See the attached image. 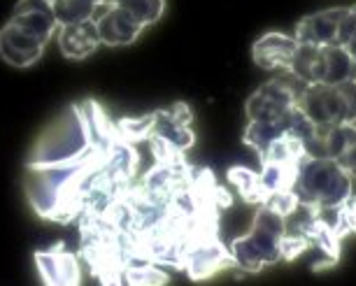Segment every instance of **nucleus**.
I'll return each mask as SVG.
<instances>
[{
  "label": "nucleus",
  "instance_id": "obj_1",
  "mask_svg": "<svg viewBox=\"0 0 356 286\" xmlns=\"http://www.w3.org/2000/svg\"><path fill=\"white\" fill-rule=\"evenodd\" d=\"M193 112L172 103L112 117L93 98L58 112L33 144L24 191L33 212L75 226L77 256L98 286L207 282L238 270L221 240L233 194L189 161Z\"/></svg>",
  "mask_w": 356,
  "mask_h": 286
},
{
  "label": "nucleus",
  "instance_id": "obj_2",
  "mask_svg": "<svg viewBox=\"0 0 356 286\" xmlns=\"http://www.w3.org/2000/svg\"><path fill=\"white\" fill-rule=\"evenodd\" d=\"M286 237V219L270 205H257L252 226L245 235L235 237L228 244L231 256L240 272L259 275L261 270L282 261Z\"/></svg>",
  "mask_w": 356,
  "mask_h": 286
},
{
  "label": "nucleus",
  "instance_id": "obj_3",
  "mask_svg": "<svg viewBox=\"0 0 356 286\" xmlns=\"http://www.w3.org/2000/svg\"><path fill=\"white\" fill-rule=\"evenodd\" d=\"M354 179L333 158L307 156L298 170L291 194L296 203L312 210H340L356 198Z\"/></svg>",
  "mask_w": 356,
  "mask_h": 286
},
{
  "label": "nucleus",
  "instance_id": "obj_4",
  "mask_svg": "<svg viewBox=\"0 0 356 286\" xmlns=\"http://www.w3.org/2000/svg\"><path fill=\"white\" fill-rule=\"evenodd\" d=\"M300 89H303V84H298L293 77L291 82L284 77H275L270 82L261 84L245 103L247 121H257V124L289 121L291 117L298 115Z\"/></svg>",
  "mask_w": 356,
  "mask_h": 286
},
{
  "label": "nucleus",
  "instance_id": "obj_5",
  "mask_svg": "<svg viewBox=\"0 0 356 286\" xmlns=\"http://www.w3.org/2000/svg\"><path fill=\"white\" fill-rule=\"evenodd\" d=\"M38 275L44 286H82L84 270L75 251L68 249V242L58 240L33 254Z\"/></svg>",
  "mask_w": 356,
  "mask_h": 286
},
{
  "label": "nucleus",
  "instance_id": "obj_6",
  "mask_svg": "<svg viewBox=\"0 0 356 286\" xmlns=\"http://www.w3.org/2000/svg\"><path fill=\"white\" fill-rule=\"evenodd\" d=\"M298 110L317 131H326L331 126L342 124V105L338 96V86L307 84L300 89Z\"/></svg>",
  "mask_w": 356,
  "mask_h": 286
},
{
  "label": "nucleus",
  "instance_id": "obj_7",
  "mask_svg": "<svg viewBox=\"0 0 356 286\" xmlns=\"http://www.w3.org/2000/svg\"><path fill=\"white\" fill-rule=\"evenodd\" d=\"M15 28L24 31L26 35L35 37L44 47L49 44L54 33H58V19L54 15L51 0H19L8 19Z\"/></svg>",
  "mask_w": 356,
  "mask_h": 286
},
{
  "label": "nucleus",
  "instance_id": "obj_8",
  "mask_svg": "<svg viewBox=\"0 0 356 286\" xmlns=\"http://www.w3.org/2000/svg\"><path fill=\"white\" fill-rule=\"evenodd\" d=\"M349 8H328L314 15H307L296 24L293 37L298 44H312V47H331L338 44V31L340 22L345 19Z\"/></svg>",
  "mask_w": 356,
  "mask_h": 286
},
{
  "label": "nucleus",
  "instance_id": "obj_9",
  "mask_svg": "<svg viewBox=\"0 0 356 286\" xmlns=\"http://www.w3.org/2000/svg\"><path fill=\"white\" fill-rule=\"evenodd\" d=\"M296 49H298V42H296L293 35H286L282 31H268L252 44V61L261 70L286 72Z\"/></svg>",
  "mask_w": 356,
  "mask_h": 286
},
{
  "label": "nucleus",
  "instance_id": "obj_10",
  "mask_svg": "<svg viewBox=\"0 0 356 286\" xmlns=\"http://www.w3.org/2000/svg\"><path fill=\"white\" fill-rule=\"evenodd\" d=\"M93 22H96L100 44H105V47H131L133 42H138V37L145 33L143 26H140L129 12L117 8V5L107 10H100V15H96Z\"/></svg>",
  "mask_w": 356,
  "mask_h": 286
},
{
  "label": "nucleus",
  "instance_id": "obj_11",
  "mask_svg": "<svg viewBox=\"0 0 356 286\" xmlns=\"http://www.w3.org/2000/svg\"><path fill=\"white\" fill-rule=\"evenodd\" d=\"M44 54V44L35 37L26 35L24 31L15 28L12 24H5L0 28V58L12 68L26 70L33 68Z\"/></svg>",
  "mask_w": 356,
  "mask_h": 286
},
{
  "label": "nucleus",
  "instance_id": "obj_12",
  "mask_svg": "<svg viewBox=\"0 0 356 286\" xmlns=\"http://www.w3.org/2000/svg\"><path fill=\"white\" fill-rule=\"evenodd\" d=\"M352 79H356V63L345 51V47H340V44L319 47L314 84L340 86L345 82H352Z\"/></svg>",
  "mask_w": 356,
  "mask_h": 286
},
{
  "label": "nucleus",
  "instance_id": "obj_13",
  "mask_svg": "<svg viewBox=\"0 0 356 286\" xmlns=\"http://www.w3.org/2000/svg\"><path fill=\"white\" fill-rule=\"evenodd\" d=\"M100 47L96 22L72 24L58 28V49L68 61H86Z\"/></svg>",
  "mask_w": 356,
  "mask_h": 286
},
{
  "label": "nucleus",
  "instance_id": "obj_14",
  "mask_svg": "<svg viewBox=\"0 0 356 286\" xmlns=\"http://www.w3.org/2000/svg\"><path fill=\"white\" fill-rule=\"evenodd\" d=\"M51 8L58 19V26L93 22L98 12L93 0H51Z\"/></svg>",
  "mask_w": 356,
  "mask_h": 286
},
{
  "label": "nucleus",
  "instance_id": "obj_15",
  "mask_svg": "<svg viewBox=\"0 0 356 286\" xmlns=\"http://www.w3.org/2000/svg\"><path fill=\"white\" fill-rule=\"evenodd\" d=\"M117 8L136 19V22L147 31L149 26L159 24L165 15V0H119Z\"/></svg>",
  "mask_w": 356,
  "mask_h": 286
},
{
  "label": "nucleus",
  "instance_id": "obj_16",
  "mask_svg": "<svg viewBox=\"0 0 356 286\" xmlns=\"http://www.w3.org/2000/svg\"><path fill=\"white\" fill-rule=\"evenodd\" d=\"M342 105V124H356V79L338 86Z\"/></svg>",
  "mask_w": 356,
  "mask_h": 286
},
{
  "label": "nucleus",
  "instance_id": "obj_17",
  "mask_svg": "<svg viewBox=\"0 0 356 286\" xmlns=\"http://www.w3.org/2000/svg\"><path fill=\"white\" fill-rule=\"evenodd\" d=\"M338 44H340V47H345V51L354 58V63H356V28L347 22V15H345V19L340 22Z\"/></svg>",
  "mask_w": 356,
  "mask_h": 286
},
{
  "label": "nucleus",
  "instance_id": "obj_18",
  "mask_svg": "<svg viewBox=\"0 0 356 286\" xmlns=\"http://www.w3.org/2000/svg\"><path fill=\"white\" fill-rule=\"evenodd\" d=\"M338 165H340V168H345V170H347V175H349V177L356 179V147H354L352 151H349V154H347L345 158H340Z\"/></svg>",
  "mask_w": 356,
  "mask_h": 286
},
{
  "label": "nucleus",
  "instance_id": "obj_19",
  "mask_svg": "<svg viewBox=\"0 0 356 286\" xmlns=\"http://www.w3.org/2000/svg\"><path fill=\"white\" fill-rule=\"evenodd\" d=\"M93 3H96V8L100 12V10H107V8H114V5H117L119 0H93Z\"/></svg>",
  "mask_w": 356,
  "mask_h": 286
},
{
  "label": "nucleus",
  "instance_id": "obj_20",
  "mask_svg": "<svg viewBox=\"0 0 356 286\" xmlns=\"http://www.w3.org/2000/svg\"><path fill=\"white\" fill-rule=\"evenodd\" d=\"M347 22L356 28V5H352V8L347 10Z\"/></svg>",
  "mask_w": 356,
  "mask_h": 286
}]
</instances>
